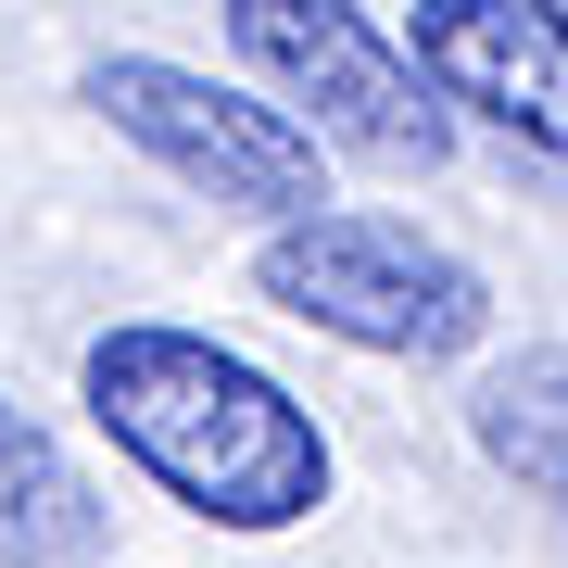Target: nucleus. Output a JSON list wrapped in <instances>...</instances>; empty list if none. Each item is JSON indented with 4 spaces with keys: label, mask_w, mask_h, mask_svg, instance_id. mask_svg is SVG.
<instances>
[{
    "label": "nucleus",
    "mask_w": 568,
    "mask_h": 568,
    "mask_svg": "<svg viewBox=\"0 0 568 568\" xmlns=\"http://www.w3.org/2000/svg\"><path fill=\"white\" fill-rule=\"evenodd\" d=\"M77 405L152 493H178V506L215 518V530H304L328 506L316 405L278 366H253L241 342H215V328L114 316L102 342L77 354Z\"/></svg>",
    "instance_id": "nucleus-1"
},
{
    "label": "nucleus",
    "mask_w": 568,
    "mask_h": 568,
    "mask_svg": "<svg viewBox=\"0 0 568 568\" xmlns=\"http://www.w3.org/2000/svg\"><path fill=\"white\" fill-rule=\"evenodd\" d=\"M253 304H278L291 328L354 342V354H379V366H455V354L493 342L480 265L443 253L405 215H342V203L253 241Z\"/></svg>",
    "instance_id": "nucleus-2"
},
{
    "label": "nucleus",
    "mask_w": 568,
    "mask_h": 568,
    "mask_svg": "<svg viewBox=\"0 0 568 568\" xmlns=\"http://www.w3.org/2000/svg\"><path fill=\"white\" fill-rule=\"evenodd\" d=\"M227 51H241L253 102L291 114L316 152L379 164V178H443L455 114L429 102L392 26H366V0H227Z\"/></svg>",
    "instance_id": "nucleus-3"
},
{
    "label": "nucleus",
    "mask_w": 568,
    "mask_h": 568,
    "mask_svg": "<svg viewBox=\"0 0 568 568\" xmlns=\"http://www.w3.org/2000/svg\"><path fill=\"white\" fill-rule=\"evenodd\" d=\"M77 102L102 114L126 152H152L178 190H203V203H241V215H265V227L328 215V152H316L291 114H265L253 89L203 77V63H164V51H102V63L77 77Z\"/></svg>",
    "instance_id": "nucleus-4"
},
{
    "label": "nucleus",
    "mask_w": 568,
    "mask_h": 568,
    "mask_svg": "<svg viewBox=\"0 0 568 568\" xmlns=\"http://www.w3.org/2000/svg\"><path fill=\"white\" fill-rule=\"evenodd\" d=\"M405 63L455 126H493L530 178L568 190V0H417Z\"/></svg>",
    "instance_id": "nucleus-5"
},
{
    "label": "nucleus",
    "mask_w": 568,
    "mask_h": 568,
    "mask_svg": "<svg viewBox=\"0 0 568 568\" xmlns=\"http://www.w3.org/2000/svg\"><path fill=\"white\" fill-rule=\"evenodd\" d=\"M102 556V493L26 405H0V568H77Z\"/></svg>",
    "instance_id": "nucleus-6"
},
{
    "label": "nucleus",
    "mask_w": 568,
    "mask_h": 568,
    "mask_svg": "<svg viewBox=\"0 0 568 568\" xmlns=\"http://www.w3.org/2000/svg\"><path fill=\"white\" fill-rule=\"evenodd\" d=\"M467 443H480L493 467H506L518 493L568 506V342L480 366V379H467Z\"/></svg>",
    "instance_id": "nucleus-7"
}]
</instances>
